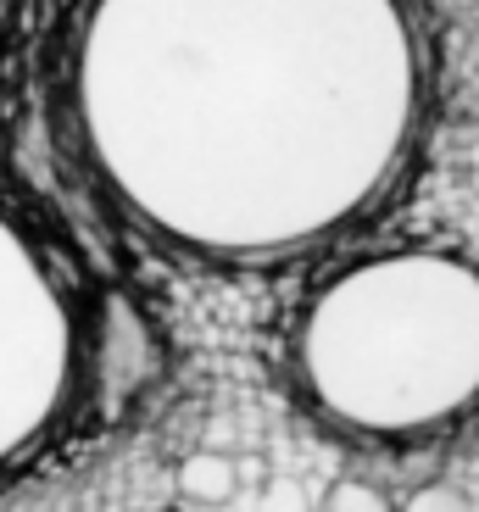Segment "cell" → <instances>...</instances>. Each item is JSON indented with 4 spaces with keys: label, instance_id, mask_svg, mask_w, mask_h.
<instances>
[{
    "label": "cell",
    "instance_id": "cell-1",
    "mask_svg": "<svg viewBox=\"0 0 479 512\" xmlns=\"http://www.w3.org/2000/svg\"><path fill=\"white\" fill-rule=\"evenodd\" d=\"M435 106L418 0H84L67 117L101 195L195 262L279 268L407 184Z\"/></svg>",
    "mask_w": 479,
    "mask_h": 512
},
{
    "label": "cell",
    "instance_id": "cell-2",
    "mask_svg": "<svg viewBox=\"0 0 479 512\" xmlns=\"http://www.w3.org/2000/svg\"><path fill=\"white\" fill-rule=\"evenodd\" d=\"M301 407L363 446H424L479 412V262L379 245L307 290L285 334Z\"/></svg>",
    "mask_w": 479,
    "mask_h": 512
},
{
    "label": "cell",
    "instance_id": "cell-3",
    "mask_svg": "<svg viewBox=\"0 0 479 512\" xmlns=\"http://www.w3.org/2000/svg\"><path fill=\"white\" fill-rule=\"evenodd\" d=\"M84 390V318L34 223L0 201V479L56 440Z\"/></svg>",
    "mask_w": 479,
    "mask_h": 512
},
{
    "label": "cell",
    "instance_id": "cell-4",
    "mask_svg": "<svg viewBox=\"0 0 479 512\" xmlns=\"http://www.w3.org/2000/svg\"><path fill=\"white\" fill-rule=\"evenodd\" d=\"M240 490V462L223 451H190L179 462V496L190 507H229Z\"/></svg>",
    "mask_w": 479,
    "mask_h": 512
},
{
    "label": "cell",
    "instance_id": "cell-5",
    "mask_svg": "<svg viewBox=\"0 0 479 512\" xmlns=\"http://www.w3.org/2000/svg\"><path fill=\"white\" fill-rule=\"evenodd\" d=\"M318 512H396V501L379 485H368V479H335Z\"/></svg>",
    "mask_w": 479,
    "mask_h": 512
},
{
    "label": "cell",
    "instance_id": "cell-6",
    "mask_svg": "<svg viewBox=\"0 0 479 512\" xmlns=\"http://www.w3.org/2000/svg\"><path fill=\"white\" fill-rule=\"evenodd\" d=\"M396 512H474V501H468L457 485L435 479V485H418V490H413V496H407Z\"/></svg>",
    "mask_w": 479,
    "mask_h": 512
},
{
    "label": "cell",
    "instance_id": "cell-7",
    "mask_svg": "<svg viewBox=\"0 0 479 512\" xmlns=\"http://www.w3.org/2000/svg\"><path fill=\"white\" fill-rule=\"evenodd\" d=\"M257 512H307V490H301L290 474H273L268 485H262V507Z\"/></svg>",
    "mask_w": 479,
    "mask_h": 512
}]
</instances>
